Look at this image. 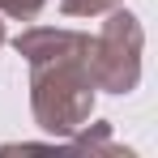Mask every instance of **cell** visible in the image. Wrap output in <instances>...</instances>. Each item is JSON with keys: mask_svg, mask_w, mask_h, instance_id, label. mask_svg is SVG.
I'll use <instances>...</instances> for the list:
<instances>
[{"mask_svg": "<svg viewBox=\"0 0 158 158\" xmlns=\"http://www.w3.org/2000/svg\"><path fill=\"white\" fill-rule=\"evenodd\" d=\"M17 56L30 64V111L34 124L69 141L94 115V77H90V34L69 26H30L13 39Z\"/></svg>", "mask_w": 158, "mask_h": 158, "instance_id": "6da1fadb", "label": "cell"}, {"mask_svg": "<svg viewBox=\"0 0 158 158\" xmlns=\"http://www.w3.org/2000/svg\"><path fill=\"white\" fill-rule=\"evenodd\" d=\"M141 52H145V30L128 9H107L103 30L90 39V77L94 90L107 94H132L141 81Z\"/></svg>", "mask_w": 158, "mask_h": 158, "instance_id": "7a4b0ae2", "label": "cell"}, {"mask_svg": "<svg viewBox=\"0 0 158 158\" xmlns=\"http://www.w3.org/2000/svg\"><path fill=\"white\" fill-rule=\"evenodd\" d=\"M120 0H60V13L64 17H98L107 9H115Z\"/></svg>", "mask_w": 158, "mask_h": 158, "instance_id": "3957f363", "label": "cell"}, {"mask_svg": "<svg viewBox=\"0 0 158 158\" xmlns=\"http://www.w3.org/2000/svg\"><path fill=\"white\" fill-rule=\"evenodd\" d=\"M47 0H0V17H13V22H34L43 13Z\"/></svg>", "mask_w": 158, "mask_h": 158, "instance_id": "277c9868", "label": "cell"}, {"mask_svg": "<svg viewBox=\"0 0 158 158\" xmlns=\"http://www.w3.org/2000/svg\"><path fill=\"white\" fill-rule=\"evenodd\" d=\"M0 43H4V22H0Z\"/></svg>", "mask_w": 158, "mask_h": 158, "instance_id": "5b68a950", "label": "cell"}]
</instances>
